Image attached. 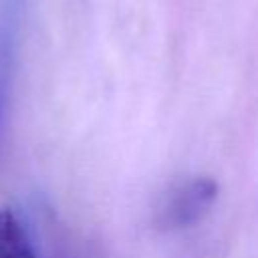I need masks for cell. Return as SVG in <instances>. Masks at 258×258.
Returning a JSON list of instances; mask_svg holds the SVG:
<instances>
[{
	"instance_id": "7a4b0ae2",
	"label": "cell",
	"mask_w": 258,
	"mask_h": 258,
	"mask_svg": "<svg viewBox=\"0 0 258 258\" xmlns=\"http://www.w3.org/2000/svg\"><path fill=\"white\" fill-rule=\"evenodd\" d=\"M18 34V4L16 0H2L0 4V125L6 113V101L10 93L14 56Z\"/></svg>"
},
{
	"instance_id": "3957f363",
	"label": "cell",
	"mask_w": 258,
	"mask_h": 258,
	"mask_svg": "<svg viewBox=\"0 0 258 258\" xmlns=\"http://www.w3.org/2000/svg\"><path fill=\"white\" fill-rule=\"evenodd\" d=\"M0 258H36L26 228L10 208H0Z\"/></svg>"
},
{
	"instance_id": "6da1fadb",
	"label": "cell",
	"mask_w": 258,
	"mask_h": 258,
	"mask_svg": "<svg viewBox=\"0 0 258 258\" xmlns=\"http://www.w3.org/2000/svg\"><path fill=\"white\" fill-rule=\"evenodd\" d=\"M218 183L208 175L175 183L155 210V224L165 232H179L200 224L218 200Z\"/></svg>"
}]
</instances>
